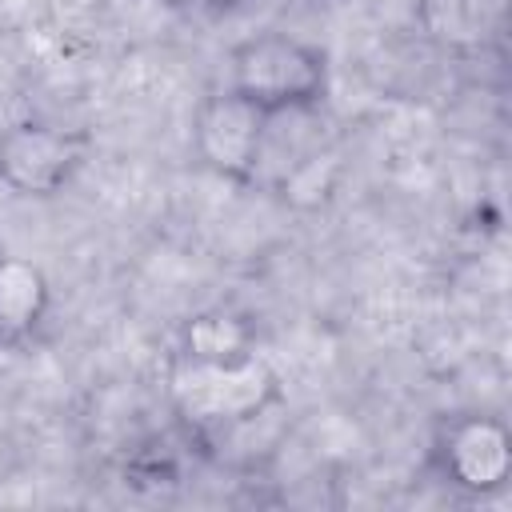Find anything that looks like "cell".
Returning <instances> with one entry per match:
<instances>
[{
	"instance_id": "cell-3",
	"label": "cell",
	"mask_w": 512,
	"mask_h": 512,
	"mask_svg": "<svg viewBox=\"0 0 512 512\" xmlns=\"http://www.w3.org/2000/svg\"><path fill=\"white\" fill-rule=\"evenodd\" d=\"M84 164V136L48 120H20L0 132V184L16 196H56Z\"/></svg>"
},
{
	"instance_id": "cell-1",
	"label": "cell",
	"mask_w": 512,
	"mask_h": 512,
	"mask_svg": "<svg viewBox=\"0 0 512 512\" xmlns=\"http://www.w3.org/2000/svg\"><path fill=\"white\" fill-rule=\"evenodd\" d=\"M264 116L312 112L328 92V56L292 32H256L228 52V84Z\"/></svg>"
},
{
	"instance_id": "cell-2",
	"label": "cell",
	"mask_w": 512,
	"mask_h": 512,
	"mask_svg": "<svg viewBox=\"0 0 512 512\" xmlns=\"http://www.w3.org/2000/svg\"><path fill=\"white\" fill-rule=\"evenodd\" d=\"M276 396H280V384L256 352L244 360H228V364L180 360V372H176V400L200 424L256 420Z\"/></svg>"
},
{
	"instance_id": "cell-7",
	"label": "cell",
	"mask_w": 512,
	"mask_h": 512,
	"mask_svg": "<svg viewBox=\"0 0 512 512\" xmlns=\"http://www.w3.org/2000/svg\"><path fill=\"white\" fill-rule=\"evenodd\" d=\"M256 332L244 316L228 312V308H212L200 312L184 324L180 332V360L188 364H228V360H244L256 352Z\"/></svg>"
},
{
	"instance_id": "cell-5",
	"label": "cell",
	"mask_w": 512,
	"mask_h": 512,
	"mask_svg": "<svg viewBox=\"0 0 512 512\" xmlns=\"http://www.w3.org/2000/svg\"><path fill=\"white\" fill-rule=\"evenodd\" d=\"M432 460L448 488H460L468 496H488L508 480L512 440L508 428L492 416H460L440 432Z\"/></svg>"
},
{
	"instance_id": "cell-6",
	"label": "cell",
	"mask_w": 512,
	"mask_h": 512,
	"mask_svg": "<svg viewBox=\"0 0 512 512\" xmlns=\"http://www.w3.org/2000/svg\"><path fill=\"white\" fill-rule=\"evenodd\" d=\"M52 308L48 276L20 256H0V348L28 344Z\"/></svg>"
},
{
	"instance_id": "cell-4",
	"label": "cell",
	"mask_w": 512,
	"mask_h": 512,
	"mask_svg": "<svg viewBox=\"0 0 512 512\" xmlns=\"http://www.w3.org/2000/svg\"><path fill=\"white\" fill-rule=\"evenodd\" d=\"M264 128H268V116L256 104H248L244 96H236L232 88H224L200 104V112L192 120V144L216 176L252 184Z\"/></svg>"
}]
</instances>
